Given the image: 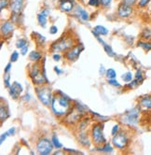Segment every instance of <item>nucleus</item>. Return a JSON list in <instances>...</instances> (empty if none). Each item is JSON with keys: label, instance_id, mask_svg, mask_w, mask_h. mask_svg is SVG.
I'll use <instances>...</instances> for the list:
<instances>
[{"label": "nucleus", "instance_id": "2", "mask_svg": "<svg viewBox=\"0 0 151 155\" xmlns=\"http://www.w3.org/2000/svg\"><path fill=\"white\" fill-rule=\"evenodd\" d=\"M139 114H140V110L138 109V107H134V108L127 110L121 117L122 123L128 126L137 125L138 120H139Z\"/></svg>", "mask_w": 151, "mask_h": 155}, {"label": "nucleus", "instance_id": "15", "mask_svg": "<svg viewBox=\"0 0 151 155\" xmlns=\"http://www.w3.org/2000/svg\"><path fill=\"white\" fill-rule=\"evenodd\" d=\"M74 8V3L72 0H61L60 8L64 12H70Z\"/></svg>", "mask_w": 151, "mask_h": 155}, {"label": "nucleus", "instance_id": "31", "mask_svg": "<svg viewBox=\"0 0 151 155\" xmlns=\"http://www.w3.org/2000/svg\"><path fill=\"white\" fill-rule=\"evenodd\" d=\"M26 44H27V40L24 39V38H21V39H19L16 42V47L19 48V49H21L23 47L26 46Z\"/></svg>", "mask_w": 151, "mask_h": 155}, {"label": "nucleus", "instance_id": "37", "mask_svg": "<svg viewBox=\"0 0 151 155\" xmlns=\"http://www.w3.org/2000/svg\"><path fill=\"white\" fill-rule=\"evenodd\" d=\"M89 5L92 6V7H98V6L101 5V1H100V0H90Z\"/></svg>", "mask_w": 151, "mask_h": 155}, {"label": "nucleus", "instance_id": "3", "mask_svg": "<svg viewBox=\"0 0 151 155\" xmlns=\"http://www.w3.org/2000/svg\"><path fill=\"white\" fill-rule=\"evenodd\" d=\"M29 76L32 79L33 83H35V84L42 85V84H44L45 82H49L45 73L40 70L37 64H34L33 66H32V68L29 71Z\"/></svg>", "mask_w": 151, "mask_h": 155}, {"label": "nucleus", "instance_id": "18", "mask_svg": "<svg viewBox=\"0 0 151 155\" xmlns=\"http://www.w3.org/2000/svg\"><path fill=\"white\" fill-rule=\"evenodd\" d=\"M96 38L99 40V42L102 44L103 45V47H104V51L109 55L110 57H114L115 55H116V53H115V51L112 50V48H111V46H109L108 44H106V43H104V41L100 38V37H96Z\"/></svg>", "mask_w": 151, "mask_h": 155}, {"label": "nucleus", "instance_id": "20", "mask_svg": "<svg viewBox=\"0 0 151 155\" xmlns=\"http://www.w3.org/2000/svg\"><path fill=\"white\" fill-rule=\"evenodd\" d=\"M9 116L8 110L7 107H4V105H1V107H0V117H1V123H4V120H6Z\"/></svg>", "mask_w": 151, "mask_h": 155}, {"label": "nucleus", "instance_id": "43", "mask_svg": "<svg viewBox=\"0 0 151 155\" xmlns=\"http://www.w3.org/2000/svg\"><path fill=\"white\" fill-rule=\"evenodd\" d=\"M10 69H11V63H8V64L6 65L5 69H4V73H9Z\"/></svg>", "mask_w": 151, "mask_h": 155}, {"label": "nucleus", "instance_id": "29", "mask_svg": "<svg viewBox=\"0 0 151 155\" xmlns=\"http://www.w3.org/2000/svg\"><path fill=\"white\" fill-rule=\"evenodd\" d=\"M138 83H141L144 81V77H143V72L141 70H137L135 74V79H134Z\"/></svg>", "mask_w": 151, "mask_h": 155}, {"label": "nucleus", "instance_id": "26", "mask_svg": "<svg viewBox=\"0 0 151 155\" xmlns=\"http://www.w3.org/2000/svg\"><path fill=\"white\" fill-rule=\"evenodd\" d=\"M121 79L125 82H131L133 81V74L128 71V72L121 75Z\"/></svg>", "mask_w": 151, "mask_h": 155}, {"label": "nucleus", "instance_id": "14", "mask_svg": "<svg viewBox=\"0 0 151 155\" xmlns=\"http://www.w3.org/2000/svg\"><path fill=\"white\" fill-rule=\"evenodd\" d=\"M13 30H14V25L11 21H7L1 25V33L4 37H8Z\"/></svg>", "mask_w": 151, "mask_h": 155}, {"label": "nucleus", "instance_id": "8", "mask_svg": "<svg viewBox=\"0 0 151 155\" xmlns=\"http://www.w3.org/2000/svg\"><path fill=\"white\" fill-rule=\"evenodd\" d=\"M112 143L114 147H116L118 150H124L129 143V137L124 132H118L117 135L113 136Z\"/></svg>", "mask_w": 151, "mask_h": 155}, {"label": "nucleus", "instance_id": "25", "mask_svg": "<svg viewBox=\"0 0 151 155\" xmlns=\"http://www.w3.org/2000/svg\"><path fill=\"white\" fill-rule=\"evenodd\" d=\"M138 47H141L143 50L145 51H151V42H147V41H139L138 42Z\"/></svg>", "mask_w": 151, "mask_h": 155}, {"label": "nucleus", "instance_id": "19", "mask_svg": "<svg viewBox=\"0 0 151 155\" xmlns=\"http://www.w3.org/2000/svg\"><path fill=\"white\" fill-rule=\"evenodd\" d=\"M140 105L146 109H151V96L147 95L140 99Z\"/></svg>", "mask_w": 151, "mask_h": 155}, {"label": "nucleus", "instance_id": "38", "mask_svg": "<svg viewBox=\"0 0 151 155\" xmlns=\"http://www.w3.org/2000/svg\"><path fill=\"white\" fill-rule=\"evenodd\" d=\"M118 131H120V126H118V124H115V125L113 126V128H112V131H111L112 136L117 135V133H118Z\"/></svg>", "mask_w": 151, "mask_h": 155}, {"label": "nucleus", "instance_id": "5", "mask_svg": "<svg viewBox=\"0 0 151 155\" xmlns=\"http://www.w3.org/2000/svg\"><path fill=\"white\" fill-rule=\"evenodd\" d=\"M73 40L70 38H61L59 40H56L50 47L51 51H67L73 47Z\"/></svg>", "mask_w": 151, "mask_h": 155}, {"label": "nucleus", "instance_id": "42", "mask_svg": "<svg viewBox=\"0 0 151 155\" xmlns=\"http://www.w3.org/2000/svg\"><path fill=\"white\" fill-rule=\"evenodd\" d=\"M20 51H21V55H26L27 52H28V46L26 45V46L23 47V48H21V49L20 50Z\"/></svg>", "mask_w": 151, "mask_h": 155}, {"label": "nucleus", "instance_id": "35", "mask_svg": "<svg viewBox=\"0 0 151 155\" xmlns=\"http://www.w3.org/2000/svg\"><path fill=\"white\" fill-rule=\"evenodd\" d=\"M19 58V53L15 51L11 53V56H10V62H16Z\"/></svg>", "mask_w": 151, "mask_h": 155}, {"label": "nucleus", "instance_id": "45", "mask_svg": "<svg viewBox=\"0 0 151 155\" xmlns=\"http://www.w3.org/2000/svg\"><path fill=\"white\" fill-rule=\"evenodd\" d=\"M53 60L59 62L61 60V55L59 53H54V54H53Z\"/></svg>", "mask_w": 151, "mask_h": 155}, {"label": "nucleus", "instance_id": "16", "mask_svg": "<svg viewBox=\"0 0 151 155\" xmlns=\"http://www.w3.org/2000/svg\"><path fill=\"white\" fill-rule=\"evenodd\" d=\"M76 14L78 15V17L84 21H89L90 19V15L89 13L87 12V10H85L83 8H81L80 6H77V8H76Z\"/></svg>", "mask_w": 151, "mask_h": 155}, {"label": "nucleus", "instance_id": "13", "mask_svg": "<svg viewBox=\"0 0 151 155\" xmlns=\"http://www.w3.org/2000/svg\"><path fill=\"white\" fill-rule=\"evenodd\" d=\"M48 15H49V9L48 8H44L42 9L40 13L37 15V21L38 24L42 26V27H45L47 25V21H48Z\"/></svg>", "mask_w": 151, "mask_h": 155}, {"label": "nucleus", "instance_id": "1", "mask_svg": "<svg viewBox=\"0 0 151 155\" xmlns=\"http://www.w3.org/2000/svg\"><path fill=\"white\" fill-rule=\"evenodd\" d=\"M50 106L52 112L54 113L55 116L60 118L66 116L72 109V103L70 97L62 92H58L56 93L55 95H53Z\"/></svg>", "mask_w": 151, "mask_h": 155}, {"label": "nucleus", "instance_id": "24", "mask_svg": "<svg viewBox=\"0 0 151 155\" xmlns=\"http://www.w3.org/2000/svg\"><path fill=\"white\" fill-rule=\"evenodd\" d=\"M51 142H52L53 146H54L55 149H58V150L62 149L63 145H62V143L59 141V138H58V137H57L56 135H53V136H52V137H51Z\"/></svg>", "mask_w": 151, "mask_h": 155}, {"label": "nucleus", "instance_id": "4", "mask_svg": "<svg viewBox=\"0 0 151 155\" xmlns=\"http://www.w3.org/2000/svg\"><path fill=\"white\" fill-rule=\"evenodd\" d=\"M36 93L37 95V98L39 101L44 105V106H50L51 105V101L53 98V94L51 93V90L49 87L46 86H41L36 89Z\"/></svg>", "mask_w": 151, "mask_h": 155}, {"label": "nucleus", "instance_id": "7", "mask_svg": "<svg viewBox=\"0 0 151 155\" xmlns=\"http://www.w3.org/2000/svg\"><path fill=\"white\" fill-rule=\"evenodd\" d=\"M91 136L92 142L95 143L96 145H103L105 143V137H104L103 133V124H94L92 128Z\"/></svg>", "mask_w": 151, "mask_h": 155}, {"label": "nucleus", "instance_id": "10", "mask_svg": "<svg viewBox=\"0 0 151 155\" xmlns=\"http://www.w3.org/2000/svg\"><path fill=\"white\" fill-rule=\"evenodd\" d=\"M24 91V88L21 86V84H20L19 82L17 81H14L11 86L8 88V93H9V95L12 97V99L16 100V99L19 98V96L21 95V94L23 93Z\"/></svg>", "mask_w": 151, "mask_h": 155}, {"label": "nucleus", "instance_id": "40", "mask_svg": "<svg viewBox=\"0 0 151 155\" xmlns=\"http://www.w3.org/2000/svg\"><path fill=\"white\" fill-rule=\"evenodd\" d=\"M6 133H7V135H8V137H12V136H14V135H15V128H14V127L9 128Z\"/></svg>", "mask_w": 151, "mask_h": 155}, {"label": "nucleus", "instance_id": "34", "mask_svg": "<svg viewBox=\"0 0 151 155\" xmlns=\"http://www.w3.org/2000/svg\"><path fill=\"white\" fill-rule=\"evenodd\" d=\"M108 83L114 87H121L120 83L118 82L116 79H111V80H108Z\"/></svg>", "mask_w": 151, "mask_h": 155}, {"label": "nucleus", "instance_id": "46", "mask_svg": "<svg viewBox=\"0 0 151 155\" xmlns=\"http://www.w3.org/2000/svg\"><path fill=\"white\" fill-rule=\"evenodd\" d=\"M30 99H31V96H30L29 94H26L23 97V100H24V102H29V101H30Z\"/></svg>", "mask_w": 151, "mask_h": 155}, {"label": "nucleus", "instance_id": "33", "mask_svg": "<svg viewBox=\"0 0 151 155\" xmlns=\"http://www.w3.org/2000/svg\"><path fill=\"white\" fill-rule=\"evenodd\" d=\"M149 2H150V0H139L138 6H139V8H145L149 4Z\"/></svg>", "mask_w": 151, "mask_h": 155}, {"label": "nucleus", "instance_id": "36", "mask_svg": "<svg viewBox=\"0 0 151 155\" xmlns=\"http://www.w3.org/2000/svg\"><path fill=\"white\" fill-rule=\"evenodd\" d=\"M100 1H101V5H102L104 8H108V7H110V5H111L112 0H100Z\"/></svg>", "mask_w": 151, "mask_h": 155}, {"label": "nucleus", "instance_id": "12", "mask_svg": "<svg viewBox=\"0 0 151 155\" xmlns=\"http://www.w3.org/2000/svg\"><path fill=\"white\" fill-rule=\"evenodd\" d=\"M9 6L14 15H19L24 8V0H10Z\"/></svg>", "mask_w": 151, "mask_h": 155}, {"label": "nucleus", "instance_id": "28", "mask_svg": "<svg viewBox=\"0 0 151 155\" xmlns=\"http://www.w3.org/2000/svg\"><path fill=\"white\" fill-rule=\"evenodd\" d=\"M106 77H107V79L108 80H111V79H116V77H117V73L115 71V69L113 68H109V69H107L106 70V73H105Z\"/></svg>", "mask_w": 151, "mask_h": 155}, {"label": "nucleus", "instance_id": "39", "mask_svg": "<svg viewBox=\"0 0 151 155\" xmlns=\"http://www.w3.org/2000/svg\"><path fill=\"white\" fill-rule=\"evenodd\" d=\"M9 4H10V3H9L8 0H1V9L3 10V9L6 8Z\"/></svg>", "mask_w": 151, "mask_h": 155}, {"label": "nucleus", "instance_id": "48", "mask_svg": "<svg viewBox=\"0 0 151 155\" xmlns=\"http://www.w3.org/2000/svg\"><path fill=\"white\" fill-rule=\"evenodd\" d=\"M54 70H55L56 74H58V75H61V74L63 73V71L58 68V66H55V68H54Z\"/></svg>", "mask_w": 151, "mask_h": 155}, {"label": "nucleus", "instance_id": "9", "mask_svg": "<svg viewBox=\"0 0 151 155\" xmlns=\"http://www.w3.org/2000/svg\"><path fill=\"white\" fill-rule=\"evenodd\" d=\"M83 50H84V47L82 44H78V45H76L75 47H72L71 49H69L66 51V58L70 62H74L79 57V54L81 53V51Z\"/></svg>", "mask_w": 151, "mask_h": 155}, {"label": "nucleus", "instance_id": "21", "mask_svg": "<svg viewBox=\"0 0 151 155\" xmlns=\"http://www.w3.org/2000/svg\"><path fill=\"white\" fill-rule=\"evenodd\" d=\"M79 143L81 144V145L83 146H90V140L88 138V136L85 134V133H82V134L79 135Z\"/></svg>", "mask_w": 151, "mask_h": 155}, {"label": "nucleus", "instance_id": "17", "mask_svg": "<svg viewBox=\"0 0 151 155\" xmlns=\"http://www.w3.org/2000/svg\"><path fill=\"white\" fill-rule=\"evenodd\" d=\"M92 34L95 37H100V36H106L108 34V30H107L104 26L103 25H96L93 30H92Z\"/></svg>", "mask_w": 151, "mask_h": 155}, {"label": "nucleus", "instance_id": "44", "mask_svg": "<svg viewBox=\"0 0 151 155\" xmlns=\"http://www.w3.org/2000/svg\"><path fill=\"white\" fill-rule=\"evenodd\" d=\"M106 70L107 69H105L104 68V65H100V69H99V72H100V75H104L105 73H106Z\"/></svg>", "mask_w": 151, "mask_h": 155}, {"label": "nucleus", "instance_id": "27", "mask_svg": "<svg viewBox=\"0 0 151 155\" xmlns=\"http://www.w3.org/2000/svg\"><path fill=\"white\" fill-rule=\"evenodd\" d=\"M142 38L146 40H150L151 39V29L149 28H145L142 32Z\"/></svg>", "mask_w": 151, "mask_h": 155}, {"label": "nucleus", "instance_id": "6", "mask_svg": "<svg viewBox=\"0 0 151 155\" xmlns=\"http://www.w3.org/2000/svg\"><path fill=\"white\" fill-rule=\"evenodd\" d=\"M53 148H54V146H53V144L51 142V139L50 140L49 138H46V137H42L38 139L36 145L37 151L41 155H48L51 153L53 150Z\"/></svg>", "mask_w": 151, "mask_h": 155}, {"label": "nucleus", "instance_id": "32", "mask_svg": "<svg viewBox=\"0 0 151 155\" xmlns=\"http://www.w3.org/2000/svg\"><path fill=\"white\" fill-rule=\"evenodd\" d=\"M138 1H139V0H122V3L125 4V5H128V6L133 7L138 3Z\"/></svg>", "mask_w": 151, "mask_h": 155}, {"label": "nucleus", "instance_id": "11", "mask_svg": "<svg viewBox=\"0 0 151 155\" xmlns=\"http://www.w3.org/2000/svg\"><path fill=\"white\" fill-rule=\"evenodd\" d=\"M133 12V8L131 6L125 5L123 3H121L120 6H118L117 8V14L121 18H128L130 17Z\"/></svg>", "mask_w": 151, "mask_h": 155}, {"label": "nucleus", "instance_id": "30", "mask_svg": "<svg viewBox=\"0 0 151 155\" xmlns=\"http://www.w3.org/2000/svg\"><path fill=\"white\" fill-rule=\"evenodd\" d=\"M4 84L7 88H9L11 86L10 84V74L9 73H5V76H4Z\"/></svg>", "mask_w": 151, "mask_h": 155}, {"label": "nucleus", "instance_id": "41", "mask_svg": "<svg viewBox=\"0 0 151 155\" xmlns=\"http://www.w3.org/2000/svg\"><path fill=\"white\" fill-rule=\"evenodd\" d=\"M57 32H58V28H57V26H55V25H52L50 28V33L51 35H55V34H57Z\"/></svg>", "mask_w": 151, "mask_h": 155}, {"label": "nucleus", "instance_id": "23", "mask_svg": "<svg viewBox=\"0 0 151 155\" xmlns=\"http://www.w3.org/2000/svg\"><path fill=\"white\" fill-rule=\"evenodd\" d=\"M41 53L38 52L37 51H31L30 54H29V59L31 61H33V62H37L41 59Z\"/></svg>", "mask_w": 151, "mask_h": 155}, {"label": "nucleus", "instance_id": "22", "mask_svg": "<svg viewBox=\"0 0 151 155\" xmlns=\"http://www.w3.org/2000/svg\"><path fill=\"white\" fill-rule=\"evenodd\" d=\"M97 150L103 151V152H106V153H112L114 151L113 147L110 145L109 143H105L104 146H101L99 148H97Z\"/></svg>", "mask_w": 151, "mask_h": 155}, {"label": "nucleus", "instance_id": "47", "mask_svg": "<svg viewBox=\"0 0 151 155\" xmlns=\"http://www.w3.org/2000/svg\"><path fill=\"white\" fill-rule=\"evenodd\" d=\"M8 137V136L7 135V133H6V132L4 133V134H2V135H1V140H0V143L2 144V143L6 140V138H7Z\"/></svg>", "mask_w": 151, "mask_h": 155}]
</instances>
